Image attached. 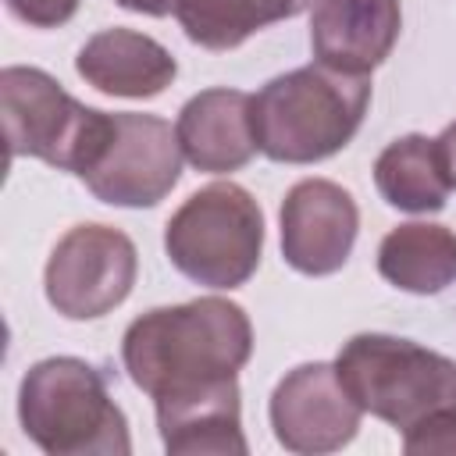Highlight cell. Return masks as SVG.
I'll return each instance as SVG.
<instances>
[{"instance_id":"52a82bcc","label":"cell","mask_w":456,"mask_h":456,"mask_svg":"<svg viewBox=\"0 0 456 456\" xmlns=\"http://www.w3.org/2000/svg\"><path fill=\"white\" fill-rule=\"evenodd\" d=\"M182 175L178 132L153 114H110V132L78 175L89 192L110 207H153Z\"/></svg>"},{"instance_id":"7a4b0ae2","label":"cell","mask_w":456,"mask_h":456,"mask_svg":"<svg viewBox=\"0 0 456 456\" xmlns=\"http://www.w3.org/2000/svg\"><path fill=\"white\" fill-rule=\"evenodd\" d=\"M367 103V75H349L321 61L296 68L271 78L253 96L256 146L278 164L324 160L356 135Z\"/></svg>"},{"instance_id":"e0dca14e","label":"cell","mask_w":456,"mask_h":456,"mask_svg":"<svg viewBox=\"0 0 456 456\" xmlns=\"http://www.w3.org/2000/svg\"><path fill=\"white\" fill-rule=\"evenodd\" d=\"M314 0H178L175 18L203 50H235L253 32L296 18Z\"/></svg>"},{"instance_id":"9c48e42d","label":"cell","mask_w":456,"mask_h":456,"mask_svg":"<svg viewBox=\"0 0 456 456\" xmlns=\"http://www.w3.org/2000/svg\"><path fill=\"white\" fill-rule=\"evenodd\" d=\"M360 406L346 392L335 363H303L289 370L271 395V428L289 452L317 456L353 442Z\"/></svg>"},{"instance_id":"7c38bea8","label":"cell","mask_w":456,"mask_h":456,"mask_svg":"<svg viewBox=\"0 0 456 456\" xmlns=\"http://www.w3.org/2000/svg\"><path fill=\"white\" fill-rule=\"evenodd\" d=\"M178 146L182 157L207 175L239 171L253 160L256 128H253V96L239 89H203L178 114Z\"/></svg>"},{"instance_id":"277c9868","label":"cell","mask_w":456,"mask_h":456,"mask_svg":"<svg viewBox=\"0 0 456 456\" xmlns=\"http://www.w3.org/2000/svg\"><path fill=\"white\" fill-rule=\"evenodd\" d=\"M335 370L356 406L395 431H413L435 413L456 410V360L395 335H353Z\"/></svg>"},{"instance_id":"3957f363","label":"cell","mask_w":456,"mask_h":456,"mask_svg":"<svg viewBox=\"0 0 456 456\" xmlns=\"http://www.w3.org/2000/svg\"><path fill=\"white\" fill-rule=\"evenodd\" d=\"M25 435L50 456H125L128 420L96 367L78 356H50L28 367L18 392Z\"/></svg>"},{"instance_id":"ac0fdd59","label":"cell","mask_w":456,"mask_h":456,"mask_svg":"<svg viewBox=\"0 0 456 456\" xmlns=\"http://www.w3.org/2000/svg\"><path fill=\"white\" fill-rule=\"evenodd\" d=\"M406 452H456V410L435 413L403 435Z\"/></svg>"},{"instance_id":"8992f818","label":"cell","mask_w":456,"mask_h":456,"mask_svg":"<svg viewBox=\"0 0 456 456\" xmlns=\"http://www.w3.org/2000/svg\"><path fill=\"white\" fill-rule=\"evenodd\" d=\"M0 103L11 157H36L71 175L93 164L110 132V114L78 103L39 68H4Z\"/></svg>"},{"instance_id":"9a60e30c","label":"cell","mask_w":456,"mask_h":456,"mask_svg":"<svg viewBox=\"0 0 456 456\" xmlns=\"http://www.w3.org/2000/svg\"><path fill=\"white\" fill-rule=\"evenodd\" d=\"M378 271L403 292H442L456 281V232L428 221L399 224L378 246Z\"/></svg>"},{"instance_id":"d6986e66","label":"cell","mask_w":456,"mask_h":456,"mask_svg":"<svg viewBox=\"0 0 456 456\" xmlns=\"http://www.w3.org/2000/svg\"><path fill=\"white\" fill-rule=\"evenodd\" d=\"M7 11L32 28H57L75 18L78 0H7Z\"/></svg>"},{"instance_id":"8fae6325","label":"cell","mask_w":456,"mask_h":456,"mask_svg":"<svg viewBox=\"0 0 456 456\" xmlns=\"http://www.w3.org/2000/svg\"><path fill=\"white\" fill-rule=\"evenodd\" d=\"M399 28V0H317L310 18V46L321 64L367 75L392 53Z\"/></svg>"},{"instance_id":"44dd1931","label":"cell","mask_w":456,"mask_h":456,"mask_svg":"<svg viewBox=\"0 0 456 456\" xmlns=\"http://www.w3.org/2000/svg\"><path fill=\"white\" fill-rule=\"evenodd\" d=\"M121 4L125 11H139V14H153V18H164L178 7V0H114Z\"/></svg>"},{"instance_id":"4fadbf2b","label":"cell","mask_w":456,"mask_h":456,"mask_svg":"<svg viewBox=\"0 0 456 456\" xmlns=\"http://www.w3.org/2000/svg\"><path fill=\"white\" fill-rule=\"evenodd\" d=\"M157 403V428L167 452L178 456H242L246 435H242V406H239V381L224 378L192 392L164 395Z\"/></svg>"},{"instance_id":"ba28073f","label":"cell","mask_w":456,"mask_h":456,"mask_svg":"<svg viewBox=\"0 0 456 456\" xmlns=\"http://www.w3.org/2000/svg\"><path fill=\"white\" fill-rule=\"evenodd\" d=\"M135 246L110 224H75L46 260V299L68 321H96L135 285Z\"/></svg>"},{"instance_id":"ffe728a7","label":"cell","mask_w":456,"mask_h":456,"mask_svg":"<svg viewBox=\"0 0 456 456\" xmlns=\"http://www.w3.org/2000/svg\"><path fill=\"white\" fill-rule=\"evenodd\" d=\"M435 146H438V160H442V171H445V178H449V185L456 189V121L435 139Z\"/></svg>"},{"instance_id":"30bf717a","label":"cell","mask_w":456,"mask_h":456,"mask_svg":"<svg viewBox=\"0 0 456 456\" xmlns=\"http://www.w3.org/2000/svg\"><path fill=\"white\" fill-rule=\"evenodd\" d=\"M360 210L353 196L328 178H303L281 203V256L299 274H335L356 242Z\"/></svg>"},{"instance_id":"5bb4252c","label":"cell","mask_w":456,"mask_h":456,"mask_svg":"<svg viewBox=\"0 0 456 456\" xmlns=\"http://www.w3.org/2000/svg\"><path fill=\"white\" fill-rule=\"evenodd\" d=\"M75 71L107 96H128V100H150L160 96L175 75V57L150 36L132 28H103L75 57Z\"/></svg>"},{"instance_id":"6da1fadb","label":"cell","mask_w":456,"mask_h":456,"mask_svg":"<svg viewBox=\"0 0 456 456\" xmlns=\"http://www.w3.org/2000/svg\"><path fill=\"white\" fill-rule=\"evenodd\" d=\"M253 353V328L239 303L221 296L157 306L135 317L121 360L135 388L153 399L235 378Z\"/></svg>"},{"instance_id":"2e32d148","label":"cell","mask_w":456,"mask_h":456,"mask_svg":"<svg viewBox=\"0 0 456 456\" xmlns=\"http://www.w3.org/2000/svg\"><path fill=\"white\" fill-rule=\"evenodd\" d=\"M374 185L395 210L431 214L449 200V178L438 160V146L428 135H403L388 142L374 160Z\"/></svg>"},{"instance_id":"5b68a950","label":"cell","mask_w":456,"mask_h":456,"mask_svg":"<svg viewBox=\"0 0 456 456\" xmlns=\"http://www.w3.org/2000/svg\"><path fill=\"white\" fill-rule=\"evenodd\" d=\"M164 249L171 264L207 289L249 281L264 253V214L235 182H214L192 192L167 221Z\"/></svg>"}]
</instances>
